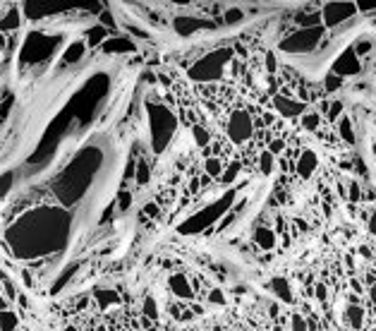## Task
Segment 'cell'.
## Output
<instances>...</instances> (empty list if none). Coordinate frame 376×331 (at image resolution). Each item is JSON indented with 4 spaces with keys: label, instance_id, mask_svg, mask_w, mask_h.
Instances as JSON below:
<instances>
[{
    "label": "cell",
    "instance_id": "obj_1",
    "mask_svg": "<svg viewBox=\"0 0 376 331\" xmlns=\"http://www.w3.org/2000/svg\"><path fill=\"white\" fill-rule=\"evenodd\" d=\"M324 36V27H312V29H297L292 31L290 36H287L283 43H280V48L283 50H290V53H309V50H314L319 41Z\"/></svg>",
    "mask_w": 376,
    "mask_h": 331
},
{
    "label": "cell",
    "instance_id": "obj_2",
    "mask_svg": "<svg viewBox=\"0 0 376 331\" xmlns=\"http://www.w3.org/2000/svg\"><path fill=\"white\" fill-rule=\"evenodd\" d=\"M357 15V5L352 3H328L326 8L321 10V17L326 22V27H336V24H343L350 17Z\"/></svg>",
    "mask_w": 376,
    "mask_h": 331
},
{
    "label": "cell",
    "instance_id": "obj_3",
    "mask_svg": "<svg viewBox=\"0 0 376 331\" xmlns=\"http://www.w3.org/2000/svg\"><path fill=\"white\" fill-rule=\"evenodd\" d=\"M228 137L235 144H245L252 137V120H249L247 113H242V110L233 113V118L228 122Z\"/></svg>",
    "mask_w": 376,
    "mask_h": 331
},
{
    "label": "cell",
    "instance_id": "obj_4",
    "mask_svg": "<svg viewBox=\"0 0 376 331\" xmlns=\"http://www.w3.org/2000/svg\"><path fill=\"white\" fill-rule=\"evenodd\" d=\"M273 108L283 118H302L307 113V103L290 99V96H283V94H273Z\"/></svg>",
    "mask_w": 376,
    "mask_h": 331
},
{
    "label": "cell",
    "instance_id": "obj_5",
    "mask_svg": "<svg viewBox=\"0 0 376 331\" xmlns=\"http://www.w3.org/2000/svg\"><path fill=\"white\" fill-rule=\"evenodd\" d=\"M168 288L173 295H178V298H182V300H192L197 293H194V288H192V283H189V279L185 276V274H180V271H175V274H170L168 279Z\"/></svg>",
    "mask_w": 376,
    "mask_h": 331
},
{
    "label": "cell",
    "instance_id": "obj_6",
    "mask_svg": "<svg viewBox=\"0 0 376 331\" xmlns=\"http://www.w3.org/2000/svg\"><path fill=\"white\" fill-rule=\"evenodd\" d=\"M359 70H362V65H359V55H357L352 48L345 50V53L336 60V65H333V72L340 75V77H345V75H357Z\"/></svg>",
    "mask_w": 376,
    "mask_h": 331
},
{
    "label": "cell",
    "instance_id": "obj_7",
    "mask_svg": "<svg viewBox=\"0 0 376 331\" xmlns=\"http://www.w3.org/2000/svg\"><path fill=\"white\" fill-rule=\"evenodd\" d=\"M254 242H257L259 250L271 252L273 247H276L278 235H276V231L268 228V226H257V231H254Z\"/></svg>",
    "mask_w": 376,
    "mask_h": 331
},
{
    "label": "cell",
    "instance_id": "obj_8",
    "mask_svg": "<svg viewBox=\"0 0 376 331\" xmlns=\"http://www.w3.org/2000/svg\"><path fill=\"white\" fill-rule=\"evenodd\" d=\"M317 154L314 151H302L299 154V159H297V166H295V173L299 175V178H309L312 173H314V168H317Z\"/></svg>",
    "mask_w": 376,
    "mask_h": 331
},
{
    "label": "cell",
    "instance_id": "obj_9",
    "mask_svg": "<svg viewBox=\"0 0 376 331\" xmlns=\"http://www.w3.org/2000/svg\"><path fill=\"white\" fill-rule=\"evenodd\" d=\"M343 319H345L347 326H352V329H362L364 326V310L359 307V305H355V302H350L347 305L345 314H343Z\"/></svg>",
    "mask_w": 376,
    "mask_h": 331
},
{
    "label": "cell",
    "instance_id": "obj_10",
    "mask_svg": "<svg viewBox=\"0 0 376 331\" xmlns=\"http://www.w3.org/2000/svg\"><path fill=\"white\" fill-rule=\"evenodd\" d=\"M338 135H340V140L345 142V144H352V142H355V127H352V118H350V115H343V118L338 120Z\"/></svg>",
    "mask_w": 376,
    "mask_h": 331
},
{
    "label": "cell",
    "instance_id": "obj_11",
    "mask_svg": "<svg viewBox=\"0 0 376 331\" xmlns=\"http://www.w3.org/2000/svg\"><path fill=\"white\" fill-rule=\"evenodd\" d=\"M204 173H206V178H223V161L218 159V156H206L204 159Z\"/></svg>",
    "mask_w": 376,
    "mask_h": 331
},
{
    "label": "cell",
    "instance_id": "obj_12",
    "mask_svg": "<svg viewBox=\"0 0 376 331\" xmlns=\"http://www.w3.org/2000/svg\"><path fill=\"white\" fill-rule=\"evenodd\" d=\"M271 291L276 293L283 302H292V288H290V283L285 279H273L271 281Z\"/></svg>",
    "mask_w": 376,
    "mask_h": 331
},
{
    "label": "cell",
    "instance_id": "obj_13",
    "mask_svg": "<svg viewBox=\"0 0 376 331\" xmlns=\"http://www.w3.org/2000/svg\"><path fill=\"white\" fill-rule=\"evenodd\" d=\"M273 168H276V156L268 149H264L259 154V173H261V175H271Z\"/></svg>",
    "mask_w": 376,
    "mask_h": 331
},
{
    "label": "cell",
    "instance_id": "obj_14",
    "mask_svg": "<svg viewBox=\"0 0 376 331\" xmlns=\"http://www.w3.org/2000/svg\"><path fill=\"white\" fill-rule=\"evenodd\" d=\"M299 122H302V127L307 132H317L319 125H321V115H319L317 110H307V113L299 118Z\"/></svg>",
    "mask_w": 376,
    "mask_h": 331
},
{
    "label": "cell",
    "instance_id": "obj_15",
    "mask_svg": "<svg viewBox=\"0 0 376 331\" xmlns=\"http://www.w3.org/2000/svg\"><path fill=\"white\" fill-rule=\"evenodd\" d=\"M134 178H137V185H146L148 178H151V171H148V163L144 159L137 161V173H134Z\"/></svg>",
    "mask_w": 376,
    "mask_h": 331
},
{
    "label": "cell",
    "instance_id": "obj_16",
    "mask_svg": "<svg viewBox=\"0 0 376 331\" xmlns=\"http://www.w3.org/2000/svg\"><path fill=\"white\" fill-rule=\"evenodd\" d=\"M82 55H84V43H72L69 50L62 55V62H74V60H80Z\"/></svg>",
    "mask_w": 376,
    "mask_h": 331
},
{
    "label": "cell",
    "instance_id": "obj_17",
    "mask_svg": "<svg viewBox=\"0 0 376 331\" xmlns=\"http://www.w3.org/2000/svg\"><path fill=\"white\" fill-rule=\"evenodd\" d=\"M106 34L108 31L103 29V24H99V27H94V29L87 34V39H89V46H99V43H103V39H106Z\"/></svg>",
    "mask_w": 376,
    "mask_h": 331
},
{
    "label": "cell",
    "instance_id": "obj_18",
    "mask_svg": "<svg viewBox=\"0 0 376 331\" xmlns=\"http://www.w3.org/2000/svg\"><path fill=\"white\" fill-rule=\"evenodd\" d=\"M345 113H343V101H333L331 106H328V113H326V118H328V122H333V120H340Z\"/></svg>",
    "mask_w": 376,
    "mask_h": 331
},
{
    "label": "cell",
    "instance_id": "obj_19",
    "mask_svg": "<svg viewBox=\"0 0 376 331\" xmlns=\"http://www.w3.org/2000/svg\"><path fill=\"white\" fill-rule=\"evenodd\" d=\"M141 312H144V317H146V319H156V317H159V307H156V300H154L151 295L144 300V305H141Z\"/></svg>",
    "mask_w": 376,
    "mask_h": 331
},
{
    "label": "cell",
    "instance_id": "obj_20",
    "mask_svg": "<svg viewBox=\"0 0 376 331\" xmlns=\"http://www.w3.org/2000/svg\"><path fill=\"white\" fill-rule=\"evenodd\" d=\"M192 135H194V140H197V144L201 147V149H206L208 142H211V137H208V132L204 130V127H199V125H194L192 127Z\"/></svg>",
    "mask_w": 376,
    "mask_h": 331
},
{
    "label": "cell",
    "instance_id": "obj_21",
    "mask_svg": "<svg viewBox=\"0 0 376 331\" xmlns=\"http://www.w3.org/2000/svg\"><path fill=\"white\" fill-rule=\"evenodd\" d=\"M347 200L357 204V202L362 200V190H359V182L357 180H350V187H347Z\"/></svg>",
    "mask_w": 376,
    "mask_h": 331
},
{
    "label": "cell",
    "instance_id": "obj_22",
    "mask_svg": "<svg viewBox=\"0 0 376 331\" xmlns=\"http://www.w3.org/2000/svg\"><path fill=\"white\" fill-rule=\"evenodd\" d=\"M230 70H233V77H242L245 70H247V62L242 60V58H233L230 60Z\"/></svg>",
    "mask_w": 376,
    "mask_h": 331
},
{
    "label": "cell",
    "instance_id": "obj_23",
    "mask_svg": "<svg viewBox=\"0 0 376 331\" xmlns=\"http://www.w3.org/2000/svg\"><path fill=\"white\" fill-rule=\"evenodd\" d=\"M15 326H17V317H15V312L5 310V314H3V331H15Z\"/></svg>",
    "mask_w": 376,
    "mask_h": 331
},
{
    "label": "cell",
    "instance_id": "obj_24",
    "mask_svg": "<svg viewBox=\"0 0 376 331\" xmlns=\"http://www.w3.org/2000/svg\"><path fill=\"white\" fill-rule=\"evenodd\" d=\"M242 20V10L240 8H230V10H225V17H223V22L225 24H235V22Z\"/></svg>",
    "mask_w": 376,
    "mask_h": 331
},
{
    "label": "cell",
    "instance_id": "obj_25",
    "mask_svg": "<svg viewBox=\"0 0 376 331\" xmlns=\"http://www.w3.org/2000/svg\"><path fill=\"white\" fill-rule=\"evenodd\" d=\"M290 329H292V331H309L307 321H305L302 314H292V319H290Z\"/></svg>",
    "mask_w": 376,
    "mask_h": 331
},
{
    "label": "cell",
    "instance_id": "obj_26",
    "mask_svg": "<svg viewBox=\"0 0 376 331\" xmlns=\"http://www.w3.org/2000/svg\"><path fill=\"white\" fill-rule=\"evenodd\" d=\"M340 82H343V77H340V75H336V72H331V75L326 77V91L340 89Z\"/></svg>",
    "mask_w": 376,
    "mask_h": 331
},
{
    "label": "cell",
    "instance_id": "obj_27",
    "mask_svg": "<svg viewBox=\"0 0 376 331\" xmlns=\"http://www.w3.org/2000/svg\"><path fill=\"white\" fill-rule=\"evenodd\" d=\"M268 151H271L273 156L283 154V151H285V142H283V140H271V142H268Z\"/></svg>",
    "mask_w": 376,
    "mask_h": 331
},
{
    "label": "cell",
    "instance_id": "obj_28",
    "mask_svg": "<svg viewBox=\"0 0 376 331\" xmlns=\"http://www.w3.org/2000/svg\"><path fill=\"white\" fill-rule=\"evenodd\" d=\"M357 12H374L376 10V0L374 3H369V0H357Z\"/></svg>",
    "mask_w": 376,
    "mask_h": 331
},
{
    "label": "cell",
    "instance_id": "obj_29",
    "mask_svg": "<svg viewBox=\"0 0 376 331\" xmlns=\"http://www.w3.org/2000/svg\"><path fill=\"white\" fill-rule=\"evenodd\" d=\"M314 295H317V300L326 302V298H328V291H326V286H324V283H314Z\"/></svg>",
    "mask_w": 376,
    "mask_h": 331
},
{
    "label": "cell",
    "instance_id": "obj_30",
    "mask_svg": "<svg viewBox=\"0 0 376 331\" xmlns=\"http://www.w3.org/2000/svg\"><path fill=\"white\" fill-rule=\"evenodd\" d=\"M238 171H240V163H235V161H233V163H230V168H228V173L223 175V180H225V182L235 180V175H238Z\"/></svg>",
    "mask_w": 376,
    "mask_h": 331
},
{
    "label": "cell",
    "instance_id": "obj_31",
    "mask_svg": "<svg viewBox=\"0 0 376 331\" xmlns=\"http://www.w3.org/2000/svg\"><path fill=\"white\" fill-rule=\"evenodd\" d=\"M369 48H371V43H369V41H357V46H355L352 50H355L357 55H364Z\"/></svg>",
    "mask_w": 376,
    "mask_h": 331
},
{
    "label": "cell",
    "instance_id": "obj_32",
    "mask_svg": "<svg viewBox=\"0 0 376 331\" xmlns=\"http://www.w3.org/2000/svg\"><path fill=\"white\" fill-rule=\"evenodd\" d=\"M276 68H278L276 55H273V53H266V70L268 72H276Z\"/></svg>",
    "mask_w": 376,
    "mask_h": 331
},
{
    "label": "cell",
    "instance_id": "obj_33",
    "mask_svg": "<svg viewBox=\"0 0 376 331\" xmlns=\"http://www.w3.org/2000/svg\"><path fill=\"white\" fill-rule=\"evenodd\" d=\"M141 214H144L146 219H151V216H156V214H159V207L151 202V204H146V207H144V211H141Z\"/></svg>",
    "mask_w": 376,
    "mask_h": 331
},
{
    "label": "cell",
    "instance_id": "obj_34",
    "mask_svg": "<svg viewBox=\"0 0 376 331\" xmlns=\"http://www.w3.org/2000/svg\"><path fill=\"white\" fill-rule=\"evenodd\" d=\"M118 207H120V209H122V211H125V209H127V207H129V192H122V194H120Z\"/></svg>",
    "mask_w": 376,
    "mask_h": 331
},
{
    "label": "cell",
    "instance_id": "obj_35",
    "mask_svg": "<svg viewBox=\"0 0 376 331\" xmlns=\"http://www.w3.org/2000/svg\"><path fill=\"white\" fill-rule=\"evenodd\" d=\"M366 298H369L371 305H376V283L374 286H366Z\"/></svg>",
    "mask_w": 376,
    "mask_h": 331
},
{
    "label": "cell",
    "instance_id": "obj_36",
    "mask_svg": "<svg viewBox=\"0 0 376 331\" xmlns=\"http://www.w3.org/2000/svg\"><path fill=\"white\" fill-rule=\"evenodd\" d=\"M369 233L376 235V209H374V214H371V219H369Z\"/></svg>",
    "mask_w": 376,
    "mask_h": 331
},
{
    "label": "cell",
    "instance_id": "obj_37",
    "mask_svg": "<svg viewBox=\"0 0 376 331\" xmlns=\"http://www.w3.org/2000/svg\"><path fill=\"white\" fill-rule=\"evenodd\" d=\"M213 295H211V300L213 302H223V295H220V291H211Z\"/></svg>",
    "mask_w": 376,
    "mask_h": 331
},
{
    "label": "cell",
    "instance_id": "obj_38",
    "mask_svg": "<svg viewBox=\"0 0 376 331\" xmlns=\"http://www.w3.org/2000/svg\"><path fill=\"white\" fill-rule=\"evenodd\" d=\"M350 286H352V288H355L357 293H362V291H364V288H362V283L357 281V279H352V283H350Z\"/></svg>",
    "mask_w": 376,
    "mask_h": 331
},
{
    "label": "cell",
    "instance_id": "obj_39",
    "mask_svg": "<svg viewBox=\"0 0 376 331\" xmlns=\"http://www.w3.org/2000/svg\"><path fill=\"white\" fill-rule=\"evenodd\" d=\"M65 331H77V329H74V326H67V329H65Z\"/></svg>",
    "mask_w": 376,
    "mask_h": 331
}]
</instances>
